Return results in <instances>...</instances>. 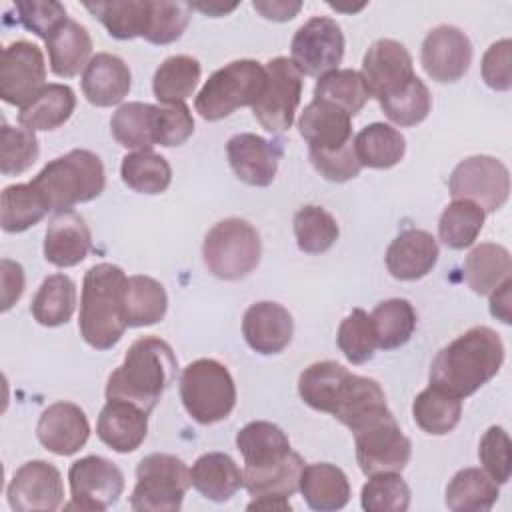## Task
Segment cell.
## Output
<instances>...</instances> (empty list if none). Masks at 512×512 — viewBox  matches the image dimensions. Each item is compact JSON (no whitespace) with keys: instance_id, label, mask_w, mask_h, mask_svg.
Returning a JSON list of instances; mask_svg holds the SVG:
<instances>
[{"instance_id":"cell-57","label":"cell","mask_w":512,"mask_h":512,"mask_svg":"<svg viewBox=\"0 0 512 512\" xmlns=\"http://www.w3.org/2000/svg\"><path fill=\"white\" fill-rule=\"evenodd\" d=\"M2 276V312H8L24 292V270L18 262L4 258L0 262Z\"/></svg>"},{"instance_id":"cell-44","label":"cell","mask_w":512,"mask_h":512,"mask_svg":"<svg viewBox=\"0 0 512 512\" xmlns=\"http://www.w3.org/2000/svg\"><path fill=\"white\" fill-rule=\"evenodd\" d=\"M304 460L298 452H290L282 462L262 468V470H244V488L250 496H292L298 492L300 474Z\"/></svg>"},{"instance_id":"cell-47","label":"cell","mask_w":512,"mask_h":512,"mask_svg":"<svg viewBox=\"0 0 512 512\" xmlns=\"http://www.w3.org/2000/svg\"><path fill=\"white\" fill-rule=\"evenodd\" d=\"M378 102H380L386 118L390 122H394L396 126H416L428 116V112L432 108L430 90L418 76H414L396 94L386 96Z\"/></svg>"},{"instance_id":"cell-31","label":"cell","mask_w":512,"mask_h":512,"mask_svg":"<svg viewBox=\"0 0 512 512\" xmlns=\"http://www.w3.org/2000/svg\"><path fill=\"white\" fill-rule=\"evenodd\" d=\"M354 152L360 166L386 170L404 158L406 138L398 128L384 122H374L356 134Z\"/></svg>"},{"instance_id":"cell-5","label":"cell","mask_w":512,"mask_h":512,"mask_svg":"<svg viewBox=\"0 0 512 512\" xmlns=\"http://www.w3.org/2000/svg\"><path fill=\"white\" fill-rule=\"evenodd\" d=\"M180 398L188 416L208 426L230 416L236 406V384L224 364L198 358L180 374Z\"/></svg>"},{"instance_id":"cell-42","label":"cell","mask_w":512,"mask_h":512,"mask_svg":"<svg viewBox=\"0 0 512 512\" xmlns=\"http://www.w3.org/2000/svg\"><path fill=\"white\" fill-rule=\"evenodd\" d=\"M120 176L134 192L160 194L172 182V168L164 156L152 150H138L122 158Z\"/></svg>"},{"instance_id":"cell-46","label":"cell","mask_w":512,"mask_h":512,"mask_svg":"<svg viewBox=\"0 0 512 512\" xmlns=\"http://www.w3.org/2000/svg\"><path fill=\"white\" fill-rule=\"evenodd\" d=\"M340 228L322 206L308 204L294 214L296 244L306 254H322L338 240Z\"/></svg>"},{"instance_id":"cell-21","label":"cell","mask_w":512,"mask_h":512,"mask_svg":"<svg viewBox=\"0 0 512 512\" xmlns=\"http://www.w3.org/2000/svg\"><path fill=\"white\" fill-rule=\"evenodd\" d=\"M298 130L308 142V152H334L354 142L352 116L324 100H312L304 108Z\"/></svg>"},{"instance_id":"cell-51","label":"cell","mask_w":512,"mask_h":512,"mask_svg":"<svg viewBox=\"0 0 512 512\" xmlns=\"http://www.w3.org/2000/svg\"><path fill=\"white\" fill-rule=\"evenodd\" d=\"M190 4L186 2H166V0H150L148 26L144 32V40L150 44H170L176 42L190 20Z\"/></svg>"},{"instance_id":"cell-22","label":"cell","mask_w":512,"mask_h":512,"mask_svg":"<svg viewBox=\"0 0 512 512\" xmlns=\"http://www.w3.org/2000/svg\"><path fill=\"white\" fill-rule=\"evenodd\" d=\"M438 254V244L430 232L408 228L390 242L384 262L396 280H420L436 266Z\"/></svg>"},{"instance_id":"cell-38","label":"cell","mask_w":512,"mask_h":512,"mask_svg":"<svg viewBox=\"0 0 512 512\" xmlns=\"http://www.w3.org/2000/svg\"><path fill=\"white\" fill-rule=\"evenodd\" d=\"M156 124V104L148 102H128L122 104L110 120V130L114 140L130 150H152L156 146L154 138Z\"/></svg>"},{"instance_id":"cell-7","label":"cell","mask_w":512,"mask_h":512,"mask_svg":"<svg viewBox=\"0 0 512 512\" xmlns=\"http://www.w3.org/2000/svg\"><path fill=\"white\" fill-rule=\"evenodd\" d=\"M206 268L220 280H240L260 262L262 242L258 230L242 218L214 224L202 244Z\"/></svg>"},{"instance_id":"cell-15","label":"cell","mask_w":512,"mask_h":512,"mask_svg":"<svg viewBox=\"0 0 512 512\" xmlns=\"http://www.w3.org/2000/svg\"><path fill=\"white\" fill-rule=\"evenodd\" d=\"M6 496L14 512H52L64 500L62 474L46 460H30L14 472Z\"/></svg>"},{"instance_id":"cell-36","label":"cell","mask_w":512,"mask_h":512,"mask_svg":"<svg viewBox=\"0 0 512 512\" xmlns=\"http://www.w3.org/2000/svg\"><path fill=\"white\" fill-rule=\"evenodd\" d=\"M74 310H76V284L66 274H52L44 278L30 306L34 320L48 328L66 324L72 318Z\"/></svg>"},{"instance_id":"cell-8","label":"cell","mask_w":512,"mask_h":512,"mask_svg":"<svg viewBox=\"0 0 512 512\" xmlns=\"http://www.w3.org/2000/svg\"><path fill=\"white\" fill-rule=\"evenodd\" d=\"M190 486V470L182 458L154 452L136 466L130 506L136 512H178Z\"/></svg>"},{"instance_id":"cell-26","label":"cell","mask_w":512,"mask_h":512,"mask_svg":"<svg viewBox=\"0 0 512 512\" xmlns=\"http://www.w3.org/2000/svg\"><path fill=\"white\" fill-rule=\"evenodd\" d=\"M298 490L306 504L318 512L340 510L350 500L348 476L342 468L330 462H316L304 466Z\"/></svg>"},{"instance_id":"cell-18","label":"cell","mask_w":512,"mask_h":512,"mask_svg":"<svg viewBox=\"0 0 512 512\" xmlns=\"http://www.w3.org/2000/svg\"><path fill=\"white\" fill-rule=\"evenodd\" d=\"M230 168L248 186H270L276 178L282 148L278 142H270L252 132L234 134L226 144Z\"/></svg>"},{"instance_id":"cell-24","label":"cell","mask_w":512,"mask_h":512,"mask_svg":"<svg viewBox=\"0 0 512 512\" xmlns=\"http://www.w3.org/2000/svg\"><path fill=\"white\" fill-rule=\"evenodd\" d=\"M130 86V68L116 54L98 52L82 72V92L90 104L100 108L120 104L128 96Z\"/></svg>"},{"instance_id":"cell-40","label":"cell","mask_w":512,"mask_h":512,"mask_svg":"<svg viewBox=\"0 0 512 512\" xmlns=\"http://www.w3.org/2000/svg\"><path fill=\"white\" fill-rule=\"evenodd\" d=\"M376 344L382 350L404 346L416 330V310L406 298H390L380 302L372 314Z\"/></svg>"},{"instance_id":"cell-19","label":"cell","mask_w":512,"mask_h":512,"mask_svg":"<svg viewBox=\"0 0 512 512\" xmlns=\"http://www.w3.org/2000/svg\"><path fill=\"white\" fill-rule=\"evenodd\" d=\"M36 436L48 452L58 456H72L88 442L90 424L80 406L60 400L50 404L40 414Z\"/></svg>"},{"instance_id":"cell-6","label":"cell","mask_w":512,"mask_h":512,"mask_svg":"<svg viewBox=\"0 0 512 512\" xmlns=\"http://www.w3.org/2000/svg\"><path fill=\"white\" fill-rule=\"evenodd\" d=\"M266 84V66L242 58L218 68L200 88L194 108L204 120H222L242 106H252Z\"/></svg>"},{"instance_id":"cell-2","label":"cell","mask_w":512,"mask_h":512,"mask_svg":"<svg viewBox=\"0 0 512 512\" xmlns=\"http://www.w3.org/2000/svg\"><path fill=\"white\" fill-rule=\"evenodd\" d=\"M178 358L172 346L156 336L134 340L124 362L108 376L106 400H126L152 412L176 378Z\"/></svg>"},{"instance_id":"cell-49","label":"cell","mask_w":512,"mask_h":512,"mask_svg":"<svg viewBox=\"0 0 512 512\" xmlns=\"http://www.w3.org/2000/svg\"><path fill=\"white\" fill-rule=\"evenodd\" d=\"M40 154L38 138L24 126H10L2 122L0 130V172L4 176H18L26 172Z\"/></svg>"},{"instance_id":"cell-16","label":"cell","mask_w":512,"mask_h":512,"mask_svg":"<svg viewBox=\"0 0 512 512\" xmlns=\"http://www.w3.org/2000/svg\"><path fill=\"white\" fill-rule=\"evenodd\" d=\"M360 74L370 98L374 96L376 100L396 94L416 76L410 52L392 38H380L368 48Z\"/></svg>"},{"instance_id":"cell-30","label":"cell","mask_w":512,"mask_h":512,"mask_svg":"<svg viewBox=\"0 0 512 512\" xmlns=\"http://www.w3.org/2000/svg\"><path fill=\"white\" fill-rule=\"evenodd\" d=\"M76 96L66 84H46L38 96L18 112L20 126L36 130H56L74 112Z\"/></svg>"},{"instance_id":"cell-41","label":"cell","mask_w":512,"mask_h":512,"mask_svg":"<svg viewBox=\"0 0 512 512\" xmlns=\"http://www.w3.org/2000/svg\"><path fill=\"white\" fill-rule=\"evenodd\" d=\"M84 8L94 14L108 34L118 40L144 36L150 14V0H120V2H88Z\"/></svg>"},{"instance_id":"cell-43","label":"cell","mask_w":512,"mask_h":512,"mask_svg":"<svg viewBox=\"0 0 512 512\" xmlns=\"http://www.w3.org/2000/svg\"><path fill=\"white\" fill-rule=\"evenodd\" d=\"M370 92L360 72L352 68L332 70L318 78L314 86V100L330 102L342 108L346 114L356 116L368 102Z\"/></svg>"},{"instance_id":"cell-4","label":"cell","mask_w":512,"mask_h":512,"mask_svg":"<svg viewBox=\"0 0 512 512\" xmlns=\"http://www.w3.org/2000/svg\"><path fill=\"white\" fill-rule=\"evenodd\" d=\"M52 212H68L80 202H90L104 192L106 174L100 156L74 148L48 162L30 182Z\"/></svg>"},{"instance_id":"cell-50","label":"cell","mask_w":512,"mask_h":512,"mask_svg":"<svg viewBox=\"0 0 512 512\" xmlns=\"http://www.w3.org/2000/svg\"><path fill=\"white\" fill-rule=\"evenodd\" d=\"M336 342L340 352L352 364H364L374 356L376 334L372 328L370 314L362 308H354L338 326Z\"/></svg>"},{"instance_id":"cell-23","label":"cell","mask_w":512,"mask_h":512,"mask_svg":"<svg viewBox=\"0 0 512 512\" xmlns=\"http://www.w3.org/2000/svg\"><path fill=\"white\" fill-rule=\"evenodd\" d=\"M96 434L120 454L134 452L148 434V412L126 400H108L100 410Z\"/></svg>"},{"instance_id":"cell-28","label":"cell","mask_w":512,"mask_h":512,"mask_svg":"<svg viewBox=\"0 0 512 512\" xmlns=\"http://www.w3.org/2000/svg\"><path fill=\"white\" fill-rule=\"evenodd\" d=\"M190 480L204 498L226 502L244 486V470L226 452H206L192 464Z\"/></svg>"},{"instance_id":"cell-1","label":"cell","mask_w":512,"mask_h":512,"mask_svg":"<svg viewBox=\"0 0 512 512\" xmlns=\"http://www.w3.org/2000/svg\"><path fill=\"white\" fill-rule=\"evenodd\" d=\"M504 362V344L496 330L474 326L444 346L430 364V384L466 398L492 380Z\"/></svg>"},{"instance_id":"cell-27","label":"cell","mask_w":512,"mask_h":512,"mask_svg":"<svg viewBox=\"0 0 512 512\" xmlns=\"http://www.w3.org/2000/svg\"><path fill=\"white\" fill-rule=\"evenodd\" d=\"M236 448L244 458V470H262L274 466L292 452L284 430L266 420L248 422L236 434Z\"/></svg>"},{"instance_id":"cell-52","label":"cell","mask_w":512,"mask_h":512,"mask_svg":"<svg viewBox=\"0 0 512 512\" xmlns=\"http://www.w3.org/2000/svg\"><path fill=\"white\" fill-rule=\"evenodd\" d=\"M478 458L484 472L496 482L506 484L512 474V444L502 426H490L478 446Z\"/></svg>"},{"instance_id":"cell-25","label":"cell","mask_w":512,"mask_h":512,"mask_svg":"<svg viewBox=\"0 0 512 512\" xmlns=\"http://www.w3.org/2000/svg\"><path fill=\"white\" fill-rule=\"evenodd\" d=\"M92 248V234L86 220L74 212H58L46 230L44 258L58 266L70 268L80 264Z\"/></svg>"},{"instance_id":"cell-33","label":"cell","mask_w":512,"mask_h":512,"mask_svg":"<svg viewBox=\"0 0 512 512\" xmlns=\"http://www.w3.org/2000/svg\"><path fill=\"white\" fill-rule=\"evenodd\" d=\"M498 500V484L480 468L458 470L446 486V506L454 512H488Z\"/></svg>"},{"instance_id":"cell-3","label":"cell","mask_w":512,"mask_h":512,"mask_svg":"<svg viewBox=\"0 0 512 512\" xmlns=\"http://www.w3.org/2000/svg\"><path fill=\"white\" fill-rule=\"evenodd\" d=\"M126 274L110 262L94 264L82 282L80 298V336L96 350L116 346L128 328L124 314Z\"/></svg>"},{"instance_id":"cell-29","label":"cell","mask_w":512,"mask_h":512,"mask_svg":"<svg viewBox=\"0 0 512 512\" xmlns=\"http://www.w3.org/2000/svg\"><path fill=\"white\" fill-rule=\"evenodd\" d=\"M46 50L50 58V70L60 78H72L92 60V38L80 22L68 18L46 40Z\"/></svg>"},{"instance_id":"cell-56","label":"cell","mask_w":512,"mask_h":512,"mask_svg":"<svg viewBox=\"0 0 512 512\" xmlns=\"http://www.w3.org/2000/svg\"><path fill=\"white\" fill-rule=\"evenodd\" d=\"M482 78L498 92L512 88V42L508 38L494 42L482 56Z\"/></svg>"},{"instance_id":"cell-20","label":"cell","mask_w":512,"mask_h":512,"mask_svg":"<svg viewBox=\"0 0 512 512\" xmlns=\"http://www.w3.org/2000/svg\"><path fill=\"white\" fill-rule=\"evenodd\" d=\"M242 334L254 352L264 356L278 354L292 342L294 320L282 304L262 300L246 308Z\"/></svg>"},{"instance_id":"cell-55","label":"cell","mask_w":512,"mask_h":512,"mask_svg":"<svg viewBox=\"0 0 512 512\" xmlns=\"http://www.w3.org/2000/svg\"><path fill=\"white\" fill-rule=\"evenodd\" d=\"M310 162L316 172L330 182L352 180L362 170L354 152V142L334 152H310Z\"/></svg>"},{"instance_id":"cell-60","label":"cell","mask_w":512,"mask_h":512,"mask_svg":"<svg viewBox=\"0 0 512 512\" xmlns=\"http://www.w3.org/2000/svg\"><path fill=\"white\" fill-rule=\"evenodd\" d=\"M248 510H280L288 512L292 510V504L288 496H254V500L246 506Z\"/></svg>"},{"instance_id":"cell-45","label":"cell","mask_w":512,"mask_h":512,"mask_svg":"<svg viewBox=\"0 0 512 512\" xmlns=\"http://www.w3.org/2000/svg\"><path fill=\"white\" fill-rule=\"evenodd\" d=\"M484 218L486 212L474 202L454 200L440 214L438 236L452 250L468 248L478 238L484 226Z\"/></svg>"},{"instance_id":"cell-12","label":"cell","mask_w":512,"mask_h":512,"mask_svg":"<svg viewBox=\"0 0 512 512\" xmlns=\"http://www.w3.org/2000/svg\"><path fill=\"white\" fill-rule=\"evenodd\" d=\"M292 62L306 76H324L338 70L344 56V34L340 24L328 16H314L304 22L290 44Z\"/></svg>"},{"instance_id":"cell-17","label":"cell","mask_w":512,"mask_h":512,"mask_svg":"<svg viewBox=\"0 0 512 512\" xmlns=\"http://www.w3.org/2000/svg\"><path fill=\"white\" fill-rule=\"evenodd\" d=\"M420 62L424 72L436 82H456L460 80L472 62V42L456 26L442 24L432 28L420 52Z\"/></svg>"},{"instance_id":"cell-14","label":"cell","mask_w":512,"mask_h":512,"mask_svg":"<svg viewBox=\"0 0 512 512\" xmlns=\"http://www.w3.org/2000/svg\"><path fill=\"white\" fill-rule=\"evenodd\" d=\"M46 64L42 50L28 42L16 40L2 50L0 58V98L6 104L24 108L46 86Z\"/></svg>"},{"instance_id":"cell-35","label":"cell","mask_w":512,"mask_h":512,"mask_svg":"<svg viewBox=\"0 0 512 512\" xmlns=\"http://www.w3.org/2000/svg\"><path fill=\"white\" fill-rule=\"evenodd\" d=\"M412 416L426 434L444 436L460 422L462 398L430 384L414 398Z\"/></svg>"},{"instance_id":"cell-53","label":"cell","mask_w":512,"mask_h":512,"mask_svg":"<svg viewBox=\"0 0 512 512\" xmlns=\"http://www.w3.org/2000/svg\"><path fill=\"white\" fill-rule=\"evenodd\" d=\"M14 8L22 26L44 42L68 20L66 8L54 0H18Z\"/></svg>"},{"instance_id":"cell-32","label":"cell","mask_w":512,"mask_h":512,"mask_svg":"<svg viewBox=\"0 0 512 512\" xmlns=\"http://www.w3.org/2000/svg\"><path fill=\"white\" fill-rule=\"evenodd\" d=\"M512 260L502 244L484 242L470 250L464 260V280L472 292L484 296L510 278Z\"/></svg>"},{"instance_id":"cell-58","label":"cell","mask_w":512,"mask_h":512,"mask_svg":"<svg viewBox=\"0 0 512 512\" xmlns=\"http://www.w3.org/2000/svg\"><path fill=\"white\" fill-rule=\"evenodd\" d=\"M252 6L256 12H260L268 20L286 22V20H292L300 12L302 2H298V0H256V2H252Z\"/></svg>"},{"instance_id":"cell-9","label":"cell","mask_w":512,"mask_h":512,"mask_svg":"<svg viewBox=\"0 0 512 512\" xmlns=\"http://www.w3.org/2000/svg\"><path fill=\"white\" fill-rule=\"evenodd\" d=\"M356 460L366 476L402 472L412 454V442L402 434L394 414L384 410L352 430Z\"/></svg>"},{"instance_id":"cell-39","label":"cell","mask_w":512,"mask_h":512,"mask_svg":"<svg viewBox=\"0 0 512 512\" xmlns=\"http://www.w3.org/2000/svg\"><path fill=\"white\" fill-rule=\"evenodd\" d=\"M50 212L40 192L28 184H12L0 196V224L4 232L16 234L38 224Z\"/></svg>"},{"instance_id":"cell-59","label":"cell","mask_w":512,"mask_h":512,"mask_svg":"<svg viewBox=\"0 0 512 512\" xmlns=\"http://www.w3.org/2000/svg\"><path fill=\"white\" fill-rule=\"evenodd\" d=\"M510 290H512V278L504 280L496 290L490 292V312L504 324L512 322V302H510Z\"/></svg>"},{"instance_id":"cell-54","label":"cell","mask_w":512,"mask_h":512,"mask_svg":"<svg viewBox=\"0 0 512 512\" xmlns=\"http://www.w3.org/2000/svg\"><path fill=\"white\" fill-rule=\"evenodd\" d=\"M194 132V118L190 108L182 104L156 106V124L154 138L160 146H180Z\"/></svg>"},{"instance_id":"cell-48","label":"cell","mask_w":512,"mask_h":512,"mask_svg":"<svg viewBox=\"0 0 512 512\" xmlns=\"http://www.w3.org/2000/svg\"><path fill=\"white\" fill-rule=\"evenodd\" d=\"M360 504L368 512H404L410 506V486L400 472L374 474L362 486Z\"/></svg>"},{"instance_id":"cell-10","label":"cell","mask_w":512,"mask_h":512,"mask_svg":"<svg viewBox=\"0 0 512 512\" xmlns=\"http://www.w3.org/2000/svg\"><path fill=\"white\" fill-rule=\"evenodd\" d=\"M302 72L292 58L276 56L266 64V84L252 104V114L260 126L272 134L288 130L302 96Z\"/></svg>"},{"instance_id":"cell-37","label":"cell","mask_w":512,"mask_h":512,"mask_svg":"<svg viewBox=\"0 0 512 512\" xmlns=\"http://www.w3.org/2000/svg\"><path fill=\"white\" fill-rule=\"evenodd\" d=\"M166 308L168 296L158 280L142 274L128 278L124 296V314L128 326H152L164 318Z\"/></svg>"},{"instance_id":"cell-13","label":"cell","mask_w":512,"mask_h":512,"mask_svg":"<svg viewBox=\"0 0 512 512\" xmlns=\"http://www.w3.org/2000/svg\"><path fill=\"white\" fill-rule=\"evenodd\" d=\"M72 500L64 508L106 510L118 502L124 492L122 470L102 456H84L68 470Z\"/></svg>"},{"instance_id":"cell-34","label":"cell","mask_w":512,"mask_h":512,"mask_svg":"<svg viewBox=\"0 0 512 512\" xmlns=\"http://www.w3.org/2000/svg\"><path fill=\"white\" fill-rule=\"evenodd\" d=\"M202 68L200 62L188 54H176L166 58L154 72L152 90L158 102L172 106L182 104L194 94Z\"/></svg>"},{"instance_id":"cell-11","label":"cell","mask_w":512,"mask_h":512,"mask_svg":"<svg viewBox=\"0 0 512 512\" xmlns=\"http://www.w3.org/2000/svg\"><path fill=\"white\" fill-rule=\"evenodd\" d=\"M448 190L454 200H468L484 212H496L508 200L510 172L494 156H470L452 170Z\"/></svg>"},{"instance_id":"cell-61","label":"cell","mask_w":512,"mask_h":512,"mask_svg":"<svg viewBox=\"0 0 512 512\" xmlns=\"http://www.w3.org/2000/svg\"><path fill=\"white\" fill-rule=\"evenodd\" d=\"M190 8L192 10H200V12H204V14H208V16H224L226 12H232L234 8H236V4H216V2H212V4H190Z\"/></svg>"}]
</instances>
